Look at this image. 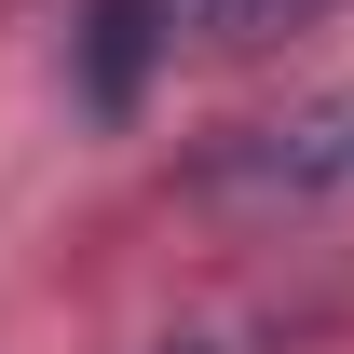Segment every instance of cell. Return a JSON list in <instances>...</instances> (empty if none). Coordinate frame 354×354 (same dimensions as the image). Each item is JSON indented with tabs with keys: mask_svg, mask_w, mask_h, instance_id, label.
<instances>
[{
	"mask_svg": "<svg viewBox=\"0 0 354 354\" xmlns=\"http://www.w3.org/2000/svg\"><path fill=\"white\" fill-rule=\"evenodd\" d=\"M205 191L218 205H259V218H327L354 205V82L300 95V109H272V123L218 136L205 150Z\"/></svg>",
	"mask_w": 354,
	"mask_h": 354,
	"instance_id": "obj_1",
	"label": "cell"
},
{
	"mask_svg": "<svg viewBox=\"0 0 354 354\" xmlns=\"http://www.w3.org/2000/svg\"><path fill=\"white\" fill-rule=\"evenodd\" d=\"M313 14H341V0H95L82 14V95L136 109V82L177 41H272V28H313Z\"/></svg>",
	"mask_w": 354,
	"mask_h": 354,
	"instance_id": "obj_2",
	"label": "cell"
},
{
	"mask_svg": "<svg viewBox=\"0 0 354 354\" xmlns=\"http://www.w3.org/2000/svg\"><path fill=\"white\" fill-rule=\"evenodd\" d=\"M164 354H218V341H164Z\"/></svg>",
	"mask_w": 354,
	"mask_h": 354,
	"instance_id": "obj_3",
	"label": "cell"
}]
</instances>
